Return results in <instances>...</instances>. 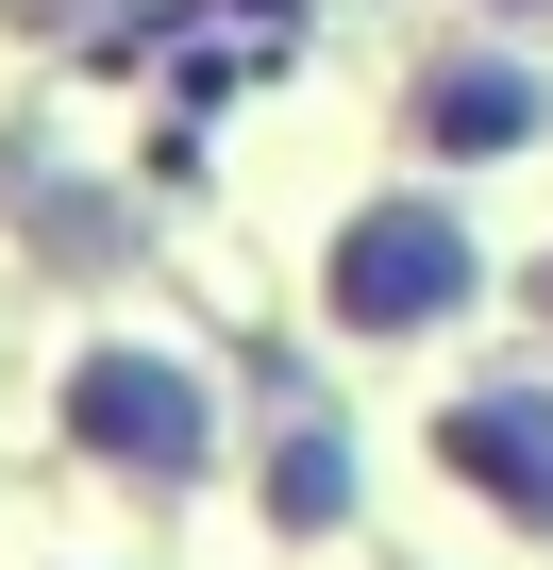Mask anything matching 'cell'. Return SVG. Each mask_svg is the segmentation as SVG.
I'll return each mask as SVG.
<instances>
[{
    "label": "cell",
    "instance_id": "obj_4",
    "mask_svg": "<svg viewBox=\"0 0 553 570\" xmlns=\"http://www.w3.org/2000/svg\"><path fill=\"white\" fill-rule=\"evenodd\" d=\"M536 118H553V101H536V68H486V51L419 85V151H520Z\"/></svg>",
    "mask_w": 553,
    "mask_h": 570
},
{
    "label": "cell",
    "instance_id": "obj_6",
    "mask_svg": "<svg viewBox=\"0 0 553 570\" xmlns=\"http://www.w3.org/2000/svg\"><path fill=\"white\" fill-rule=\"evenodd\" d=\"M536 320H553V268H536Z\"/></svg>",
    "mask_w": 553,
    "mask_h": 570
},
{
    "label": "cell",
    "instance_id": "obj_5",
    "mask_svg": "<svg viewBox=\"0 0 553 570\" xmlns=\"http://www.w3.org/2000/svg\"><path fill=\"white\" fill-rule=\"evenodd\" d=\"M268 503H286V537H319V520L353 503V453H336V436H286V470H268Z\"/></svg>",
    "mask_w": 553,
    "mask_h": 570
},
{
    "label": "cell",
    "instance_id": "obj_2",
    "mask_svg": "<svg viewBox=\"0 0 553 570\" xmlns=\"http://www.w3.org/2000/svg\"><path fill=\"white\" fill-rule=\"evenodd\" d=\"M68 420H85V453H118V470H151V487L201 470V386H185L168 353H85Z\"/></svg>",
    "mask_w": 553,
    "mask_h": 570
},
{
    "label": "cell",
    "instance_id": "obj_1",
    "mask_svg": "<svg viewBox=\"0 0 553 570\" xmlns=\"http://www.w3.org/2000/svg\"><path fill=\"white\" fill-rule=\"evenodd\" d=\"M470 303V235L436 218V202H369L353 235H336V320L353 336H419V320H453Z\"/></svg>",
    "mask_w": 553,
    "mask_h": 570
},
{
    "label": "cell",
    "instance_id": "obj_3",
    "mask_svg": "<svg viewBox=\"0 0 553 570\" xmlns=\"http://www.w3.org/2000/svg\"><path fill=\"white\" fill-rule=\"evenodd\" d=\"M453 470H470L503 520H536V537H553V403H520V386L453 403Z\"/></svg>",
    "mask_w": 553,
    "mask_h": 570
}]
</instances>
